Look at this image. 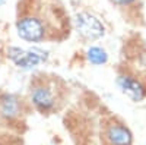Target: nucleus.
<instances>
[{
  "label": "nucleus",
  "instance_id": "7ed1b4c3",
  "mask_svg": "<svg viewBox=\"0 0 146 145\" xmlns=\"http://www.w3.org/2000/svg\"><path fill=\"white\" fill-rule=\"evenodd\" d=\"M16 34L23 41L41 43L47 35V28H45V23L40 18L23 16L16 22Z\"/></svg>",
  "mask_w": 146,
  "mask_h": 145
},
{
  "label": "nucleus",
  "instance_id": "20e7f679",
  "mask_svg": "<svg viewBox=\"0 0 146 145\" xmlns=\"http://www.w3.org/2000/svg\"><path fill=\"white\" fill-rule=\"evenodd\" d=\"M118 90L133 103H140L146 98V85L131 74H120L115 79Z\"/></svg>",
  "mask_w": 146,
  "mask_h": 145
},
{
  "label": "nucleus",
  "instance_id": "9d476101",
  "mask_svg": "<svg viewBox=\"0 0 146 145\" xmlns=\"http://www.w3.org/2000/svg\"><path fill=\"white\" fill-rule=\"evenodd\" d=\"M6 3V0H0V6H2V5H5Z\"/></svg>",
  "mask_w": 146,
  "mask_h": 145
},
{
  "label": "nucleus",
  "instance_id": "1a4fd4ad",
  "mask_svg": "<svg viewBox=\"0 0 146 145\" xmlns=\"http://www.w3.org/2000/svg\"><path fill=\"white\" fill-rule=\"evenodd\" d=\"M137 0H111V3L117 5V6H130L133 3H136Z\"/></svg>",
  "mask_w": 146,
  "mask_h": 145
},
{
  "label": "nucleus",
  "instance_id": "6e6552de",
  "mask_svg": "<svg viewBox=\"0 0 146 145\" xmlns=\"http://www.w3.org/2000/svg\"><path fill=\"white\" fill-rule=\"evenodd\" d=\"M86 59L91 65H95V66H101V65H105L108 62V53L104 50L102 47H98V45H92L86 50Z\"/></svg>",
  "mask_w": 146,
  "mask_h": 145
},
{
  "label": "nucleus",
  "instance_id": "0eeeda50",
  "mask_svg": "<svg viewBox=\"0 0 146 145\" xmlns=\"http://www.w3.org/2000/svg\"><path fill=\"white\" fill-rule=\"evenodd\" d=\"M0 113L6 119H15L21 113V101L13 94H5L0 97Z\"/></svg>",
  "mask_w": 146,
  "mask_h": 145
},
{
  "label": "nucleus",
  "instance_id": "423d86ee",
  "mask_svg": "<svg viewBox=\"0 0 146 145\" xmlns=\"http://www.w3.org/2000/svg\"><path fill=\"white\" fill-rule=\"evenodd\" d=\"M32 104L38 108L41 113H48L56 107V97L50 87L47 85H36L31 94Z\"/></svg>",
  "mask_w": 146,
  "mask_h": 145
},
{
  "label": "nucleus",
  "instance_id": "f03ea898",
  "mask_svg": "<svg viewBox=\"0 0 146 145\" xmlns=\"http://www.w3.org/2000/svg\"><path fill=\"white\" fill-rule=\"evenodd\" d=\"M75 27L78 34L88 41L100 40L105 35V25L102 21L89 12H79L75 19Z\"/></svg>",
  "mask_w": 146,
  "mask_h": 145
},
{
  "label": "nucleus",
  "instance_id": "39448f33",
  "mask_svg": "<svg viewBox=\"0 0 146 145\" xmlns=\"http://www.w3.org/2000/svg\"><path fill=\"white\" fill-rule=\"evenodd\" d=\"M102 136L108 145H131L133 134L131 130L115 119H111L105 123Z\"/></svg>",
  "mask_w": 146,
  "mask_h": 145
},
{
  "label": "nucleus",
  "instance_id": "f257e3e1",
  "mask_svg": "<svg viewBox=\"0 0 146 145\" xmlns=\"http://www.w3.org/2000/svg\"><path fill=\"white\" fill-rule=\"evenodd\" d=\"M7 57L10 59V62L13 63L16 67L23 69V70H31L36 67L38 65L47 62L48 53L41 50V48H25L21 47H9L7 48Z\"/></svg>",
  "mask_w": 146,
  "mask_h": 145
}]
</instances>
